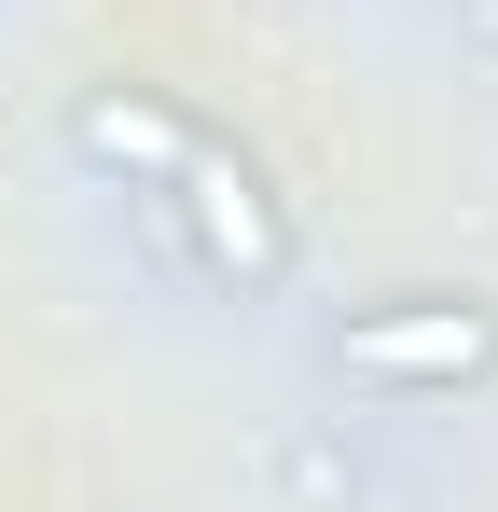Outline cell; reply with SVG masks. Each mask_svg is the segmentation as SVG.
<instances>
[{"label": "cell", "instance_id": "6da1fadb", "mask_svg": "<svg viewBox=\"0 0 498 512\" xmlns=\"http://www.w3.org/2000/svg\"><path fill=\"white\" fill-rule=\"evenodd\" d=\"M332 374L374 402H457L498 374V305L485 291H388V305L332 319Z\"/></svg>", "mask_w": 498, "mask_h": 512}, {"label": "cell", "instance_id": "7a4b0ae2", "mask_svg": "<svg viewBox=\"0 0 498 512\" xmlns=\"http://www.w3.org/2000/svg\"><path fill=\"white\" fill-rule=\"evenodd\" d=\"M166 208H180V236H194V263H208L222 291H291V263H305L291 194L249 167L236 139H208V125H194V153L166 167Z\"/></svg>", "mask_w": 498, "mask_h": 512}, {"label": "cell", "instance_id": "3957f363", "mask_svg": "<svg viewBox=\"0 0 498 512\" xmlns=\"http://www.w3.org/2000/svg\"><path fill=\"white\" fill-rule=\"evenodd\" d=\"M70 153L97 180H125V194H166V167L194 153V111H180L166 84H125V70H111V84L70 97Z\"/></svg>", "mask_w": 498, "mask_h": 512}]
</instances>
